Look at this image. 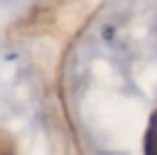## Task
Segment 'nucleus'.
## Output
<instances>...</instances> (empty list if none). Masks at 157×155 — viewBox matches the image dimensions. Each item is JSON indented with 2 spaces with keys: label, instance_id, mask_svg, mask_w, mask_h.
<instances>
[{
  "label": "nucleus",
  "instance_id": "f03ea898",
  "mask_svg": "<svg viewBox=\"0 0 157 155\" xmlns=\"http://www.w3.org/2000/svg\"><path fill=\"white\" fill-rule=\"evenodd\" d=\"M0 155H16V147L12 137L8 135L6 131L0 129Z\"/></svg>",
  "mask_w": 157,
  "mask_h": 155
},
{
  "label": "nucleus",
  "instance_id": "f257e3e1",
  "mask_svg": "<svg viewBox=\"0 0 157 155\" xmlns=\"http://www.w3.org/2000/svg\"><path fill=\"white\" fill-rule=\"evenodd\" d=\"M143 153L145 155H157V109L151 113L149 123H147V129H145Z\"/></svg>",
  "mask_w": 157,
  "mask_h": 155
}]
</instances>
